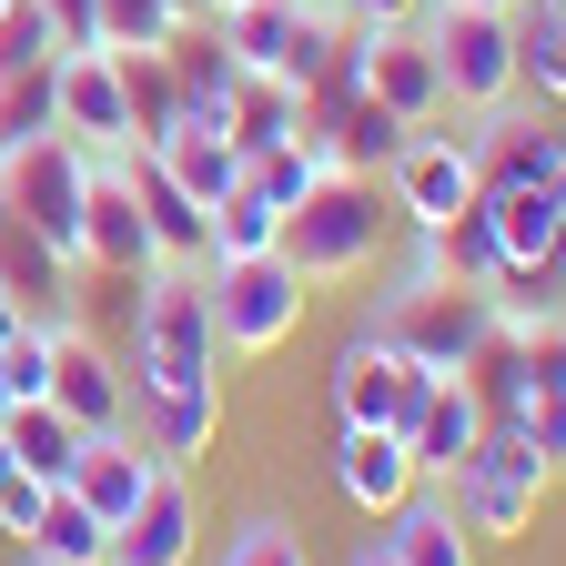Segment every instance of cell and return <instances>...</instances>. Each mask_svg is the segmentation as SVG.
I'll return each instance as SVG.
<instances>
[{
	"mask_svg": "<svg viewBox=\"0 0 566 566\" xmlns=\"http://www.w3.org/2000/svg\"><path fill=\"white\" fill-rule=\"evenodd\" d=\"M212 304H202V263H163L142 273V314H132V405L142 395H182V385H212Z\"/></svg>",
	"mask_w": 566,
	"mask_h": 566,
	"instance_id": "obj_1",
	"label": "cell"
},
{
	"mask_svg": "<svg viewBox=\"0 0 566 566\" xmlns=\"http://www.w3.org/2000/svg\"><path fill=\"white\" fill-rule=\"evenodd\" d=\"M385 233H395L385 192L365 172H324L294 212H283V263H294L304 283H354V273H375Z\"/></svg>",
	"mask_w": 566,
	"mask_h": 566,
	"instance_id": "obj_2",
	"label": "cell"
},
{
	"mask_svg": "<svg viewBox=\"0 0 566 566\" xmlns=\"http://www.w3.org/2000/svg\"><path fill=\"white\" fill-rule=\"evenodd\" d=\"M202 304H212V344L223 354H273L304 334L314 283L283 253H243V263H202Z\"/></svg>",
	"mask_w": 566,
	"mask_h": 566,
	"instance_id": "obj_3",
	"label": "cell"
},
{
	"mask_svg": "<svg viewBox=\"0 0 566 566\" xmlns=\"http://www.w3.org/2000/svg\"><path fill=\"white\" fill-rule=\"evenodd\" d=\"M375 324H385V334L415 354L424 375H465V365H475V344H485L495 324H506V314H495V294H485V283L405 273L395 294H385V314H375Z\"/></svg>",
	"mask_w": 566,
	"mask_h": 566,
	"instance_id": "obj_4",
	"label": "cell"
},
{
	"mask_svg": "<svg viewBox=\"0 0 566 566\" xmlns=\"http://www.w3.org/2000/svg\"><path fill=\"white\" fill-rule=\"evenodd\" d=\"M415 31H424V51H436V71H446V102L506 112L526 92V71H516V11H455V0H424Z\"/></svg>",
	"mask_w": 566,
	"mask_h": 566,
	"instance_id": "obj_5",
	"label": "cell"
},
{
	"mask_svg": "<svg viewBox=\"0 0 566 566\" xmlns=\"http://www.w3.org/2000/svg\"><path fill=\"white\" fill-rule=\"evenodd\" d=\"M546 475H556V465L516 436V424H485L475 455L446 475V506L465 516V536H526L536 506H546Z\"/></svg>",
	"mask_w": 566,
	"mask_h": 566,
	"instance_id": "obj_6",
	"label": "cell"
},
{
	"mask_svg": "<svg viewBox=\"0 0 566 566\" xmlns=\"http://www.w3.org/2000/svg\"><path fill=\"white\" fill-rule=\"evenodd\" d=\"M82 202H92V153L71 132L51 142H21V153H0V212H21V223L82 263Z\"/></svg>",
	"mask_w": 566,
	"mask_h": 566,
	"instance_id": "obj_7",
	"label": "cell"
},
{
	"mask_svg": "<svg viewBox=\"0 0 566 566\" xmlns=\"http://www.w3.org/2000/svg\"><path fill=\"white\" fill-rule=\"evenodd\" d=\"M324 385H334V424H385V436H395V424L415 415V395H424V365L385 324H354Z\"/></svg>",
	"mask_w": 566,
	"mask_h": 566,
	"instance_id": "obj_8",
	"label": "cell"
},
{
	"mask_svg": "<svg viewBox=\"0 0 566 566\" xmlns=\"http://www.w3.org/2000/svg\"><path fill=\"white\" fill-rule=\"evenodd\" d=\"M344 51H354V71H365V92L395 112V122H436L446 112V71H436V51H424V31L405 21V31H344Z\"/></svg>",
	"mask_w": 566,
	"mask_h": 566,
	"instance_id": "obj_9",
	"label": "cell"
},
{
	"mask_svg": "<svg viewBox=\"0 0 566 566\" xmlns=\"http://www.w3.org/2000/svg\"><path fill=\"white\" fill-rule=\"evenodd\" d=\"M465 202H475V142L415 132L405 153H395V212H405L415 233H436V223H455Z\"/></svg>",
	"mask_w": 566,
	"mask_h": 566,
	"instance_id": "obj_10",
	"label": "cell"
},
{
	"mask_svg": "<svg viewBox=\"0 0 566 566\" xmlns=\"http://www.w3.org/2000/svg\"><path fill=\"white\" fill-rule=\"evenodd\" d=\"M395 436H405V455H415L424 485H446V475L475 455V436H485V405H475L465 375H424V395H415V415L395 424Z\"/></svg>",
	"mask_w": 566,
	"mask_h": 566,
	"instance_id": "obj_11",
	"label": "cell"
},
{
	"mask_svg": "<svg viewBox=\"0 0 566 566\" xmlns=\"http://www.w3.org/2000/svg\"><path fill=\"white\" fill-rule=\"evenodd\" d=\"M82 263H102V273H163L153 263V233H142V202H132V172H122V153H92V202H82Z\"/></svg>",
	"mask_w": 566,
	"mask_h": 566,
	"instance_id": "obj_12",
	"label": "cell"
},
{
	"mask_svg": "<svg viewBox=\"0 0 566 566\" xmlns=\"http://www.w3.org/2000/svg\"><path fill=\"white\" fill-rule=\"evenodd\" d=\"M163 172L212 212L233 182H243V142H233V102H182V122L163 132Z\"/></svg>",
	"mask_w": 566,
	"mask_h": 566,
	"instance_id": "obj_13",
	"label": "cell"
},
{
	"mask_svg": "<svg viewBox=\"0 0 566 566\" xmlns=\"http://www.w3.org/2000/svg\"><path fill=\"white\" fill-rule=\"evenodd\" d=\"M61 132L82 142V153H132L122 51H61Z\"/></svg>",
	"mask_w": 566,
	"mask_h": 566,
	"instance_id": "obj_14",
	"label": "cell"
},
{
	"mask_svg": "<svg viewBox=\"0 0 566 566\" xmlns=\"http://www.w3.org/2000/svg\"><path fill=\"white\" fill-rule=\"evenodd\" d=\"M415 485H424V475H415L405 436H385V424H344V436H334V495H344L354 516H375V526H385Z\"/></svg>",
	"mask_w": 566,
	"mask_h": 566,
	"instance_id": "obj_15",
	"label": "cell"
},
{
	"mask_svg": "<svg viewBox=\"0 0 566 566\" xmlns=\"http://www.w3.org/2000/svg\"><path fill=\"white\" fill-rule=\"evenodd\" d=\"M51 405L82 424V436H112V424H132V385H122V365L71 324V334H51Z\"/></svg>",
	"mask_w": 566,
	"mask_h": 566,
	"instance_id": "obj_16",
	"label": "cell"
},
{
	"mask_svg": "<svg viewBox=\"0 0 566 566\" xmlns=\"http://www.w3.org/2000/svg\"><path fill=\"white\" fill-rule=\"evenodd\" d=\"M132 202H142V233H153V263H212V212L163 172V153H122Z\"/></svg>",
	"mask_w": 566,
	"mask_h": 566,
	"instance_id": "obj_17",
	"label": "cell"
},
{
	"mask_svg": "<svg viewBox=\"0 0 566 566\" xmlns=\"http://www.w3.org/2000/svg\"><path fill=\"white\" fill-rule=\"evenodd\" d=\"M0 294H11L41 334H71V253H51L21 212H0Z\"/></svg>",
	"mask_w": 566,
	"mask_h": 566,
	"instance_id": "obj_18",
	"label": "cell"
},
{
	"mask_svg": "<svg viewBox=\"0 0 566 566\" xmlns=\"http://www.w3.org/2000/svg\"><path fill=\"white\" fill-rule=\"evenodd\" d=\"M153 475H163V455L132 436V424H112V436H82V465H71V495L102 516V526H122L142 495H153Z\"/></svg>",
	"mask_w": 566,
	"mask_h": 566,
	"instance_id": "obj_19",
	"label": "cell"
},
{
	"mask_svg": "<svg viewBox=\"0 0 566 566\" xmlns=\"http://www.w3.org/2000/svg\"><path fill=\"white\" fill-rule=\"evenodd\" d=\"M192 495H182V465L153 475V495L112 526V566H192Z\"/></svg>",
	"mask_w": 566,
	"mask_h": 566,
	"instance_id": "obj_20",
	"label": "cell"
},
{
	"mask_svg": "<svg viewBox=\"0 0 566 566\" xmlns=\"http://www.w3.org/2000/svg\"><path fill=\"white\" fill-rule=\"evenodd\" d=\"M385 556L395 566H475V536H465V516L446 506V495H405V506L385 516Z\"/></svg>",
	"mask_w": 566,
	"mask_h": 566,
	"instance_id": "obj_21",
	"label": "cell"
},
{
	"mask_svg": "<svg viewBox=\"0 0 566 566\" xmlns=\"http://www.w3.org/2000/svg\"><path fill=\"white\" fill-rule=\"evenodd\" d=\"M132 415H142V446H153L163 465H192V455H212V436H223V395H212V385L142 395Z\"/></svg>",
	"mask_w": 566,
	"mask_h": 566,
	"instance_id": "obj_22",
	"label": "cell"
},
{
	"mask_svg": "<svg viewBox=\"0 0 566 566\" xmlns=\"http://www.w3.org/2000/svg\"><path fill=\"white\" fill-rule=\"evenodd\" d=\"M0 436H11V465L41 475V485H71V465H82V424H71L51 395H21L11 415H0Z\"/></svg>",
	"mask_w": 566,
	"mask_h": 566,
	"instance_id": "obj_23",
	"label": "cell"
},
{
	"mask_svg": "<svg viewBox=\"0 0 566 566\" xmlns=\"http://www.w3.org/2000/svg\"><path fill=\"white\" fill-rule=\"evenodd\" d=\"M21 546H31V556H51V566H112V526H102L71 485H51V495H41V526H31Z\"/></svg>",
	"mask_w": 566,
	"mask_h": 566,
	"instance_id": "obj_24",
	"label": "cell"
},
{
	"mask_svg": "<svg viewBox=\"0 0 566 566\" xmlns=\"http://www.w3.org/2000/svg\"><path fill=\"white\" fill-rule=\"evenodd\" d=\"M122 102H132V153H163V132L182 122V82L163 51H122Z\"/></svg>",
	"mask_w": 566,
	"mask_h": 566,
	"instance_id": "obj_25",
	"label": "cell"
},
{
	"mask_svg": "<svg viewBox=\"0 0 566 566\" xmlns=\"http://www.w3.org/2000/svg\"><path fill=\"white\" fill-rule=\"evenodd\" d=\"M51 132H61V61L0 71V153H21V142H51Z\"/></svg>",
	"mask_w": 566,
	"mask_h": 566,
	"instance_id": "obj_26",
	"label": "cell"
},
{
	"mask_svg": "<svg viewBox=\"0 0 566 566\" xmlns=\"http://www.w3.org/2000/svg\"><path fill=\"white\" fill-rule=\"evenodd\" d=\"M516 71L536 102H566V0H516Z\"/></svg>",
	"mask_w": 566,
	"mask_h": 566,
	"instance_id": "obj_27",
	"label": "cell"
},
{
	"mask_svg": "<svg viewBox=\"0 0 566 566\" xmlns=\"http://www.w3.org/2000/svg\"><path fill=\"white\" fill-rule=\"evenodd\" d=\"M163 61H172L182 102H233V82H243V61L223 51V31H212V21H182V31L163 41Z\"/></svg>",
	"mask_w": 566,
	"mask_h": 566,
	"instance_id": "obj_28",
	"label": "cell"
},
{
	"mask_svg": "<svg viewBox=\"0 0 566 566\" xmlns=\"http://www.w3.org/2000/svg\"><path fill=\"white\" fill-rule=\"evenodd\" d=\"M243 253H283V212L253 182H233L223 202H212V263H243Z\"/></svg>",
	"mask_w": 566,
	"mask_h": 566,
	"instance_id": "obj_29",
	"label": "cell"
},
{
	"mask_svg": "<svg viewBox=\"0 0 566 566\" xmlns=\"http://www.w3.org/2000/svg\"><path fill=\"white\" fill-rule=\"evenodd\" d=\"M324 172H334V163L314 153L304 132H294V142H263V153H243V182H253V192H263L273 212H294V202H304V192H314Z\"/></svg>",
	"mask_w": 566,
	"mask_h": 566,
	"instance_id": "obj_30",
	"label": "cell"
},
{
	"mask_svg": "<svg viewBox=\"0 0 566 566\" xmlns=\"http://www.w3.org/2000/svg\"><path fill=\"white\" fill-rule=\"evenodd\" d=\"M182 31L172 0H102V51H163Z\"/></svg>",
	"mask_w": 566,
	"mask_h": 566,
	"instance_id": "obj_31",
	"label": "cell"
},
{
	"mask_svg": "<svg viewBox=\"0 0 566 566\" xmlns=\"http://www.w3.org/2000/svg\"><path fill=\"white\" fill-rule=\"evenodd\" d=\"M31 61H61V41H51L41 0H11V11H0V71H31Z\"/></svg>",
	"mask_w": 566,
	"mask_h": 566,
	"instance_id": "obj_32",
	"label": "cell"
},
{
	"mask_svg": "<svg viewBox=\"0 0 566 566\" xmlns=\"http://www.w3.org/2000/svg\"><path fill=\"white\" fill-rule=\"evenodd\" d=\"M223 566H314V556H304V536H294V526L253 516V526H243V536L223 546Z\"/></svg>",
	"mask_w": 566,
	"mask_h": 566,
	"instance_id": "obj_33",
	"label": "cell"
},
{
	"mask_svg": "<svg viewBox=\"0 0 566 566\" xmlns=\"http://www.w3.org/2000/svg\"><path fill=\"white\" fill-rule=\"evenodd\" d=\"M0 375H11V405H21V395H51V334L21 324L11 344H0Z\"/></svg>",
	"mask_w": 566,
	"mask_h": 566,
	"instance_id": "obj_34",
	"label": "cell"
},
{
	"mask_svg": "<svg viewBox=\"0 0 566 566\" xmlns=\"http://www.w3.org/2000/svg\"><path fill=\"white\" fill-rule=\"evenodd\" d=\"M61 51H102V0H41Z\"/></svg>",
	"mask_w": 566,
	"mask_h": 566,
	"instance_id": "obj_35",
	"label": "cell"
},
{
	"mask_svg": "<svg viewBox=\"0 0 566 566\" xmlns=\"http://www.w3.org/2000/svg\"><path fill=\"white\" fill-rule=\"evenodd\" d=\"M41 495H51V485H41V475H21V465L0 475V536H31V526H41Z\"/></svg>",
	"mask_w": 566,
	"mask_h": 566,
	"instance_id": "obj_36",
	"label": "cell"
},
{
	"mask_svg": "<svg viewBox=\"0 0 566 566\" xmlns=\"http://www.w3.org/2000/svg\"><path fill=\"white\" fill-rule=\"evenodd\" d=\"M334 11H344L354 31H405V21L424 11V0H334Z\"/></svg>",
	"mask_w": 566,
	"mask_h": 566,
	"instance_id": "obj_37",
	"label": "cell"
},
{
	"mask_svg": "<svg viewBox=\"0 0 566 566\" xmlns=\"http://www.w3.org/2000/svg\"><path fill=\"white\" fill-rule=\"evenodd\" d=\"M21 324H31V314H21V304H11V294H0V344H11V334H21Z\"/></svg>",
	"mask_w": 566,
	"mask_h": 566,
	"instance_id": "obj_38",
	"label": "cell"
},
{
	"mask_svg": "<svg viewBox=\"0 0 566 566\" xmlns=\"http://www.w3.org/2000/svg\"><path fill=\"white\" fill-rule=\"evenodd\" d=\"M354 566H395V556H385V536H375V546H354Z\"/></svg>",
	"mask_w": 566,
	"mask_h": 566,
	"instance_id": "obj_39",
	"label": "cell"
},
{
	"mask_svg": "<svg viewBox=\"0 0 566 566\" xmlns=\"http://www.w3.org/2000/svg\"><path fill=\"white\" fill-rule=\"evenodd\" d=\"M455 11H516V0H455Z\"/></svg>",
	"mask_w": 566,
	"mask_h": 566,
	"instance_id": "obj_40",
	"label": "cell"
},
{
	"mask_svg": "<svg viewBox=\"0 0 566 566\" xmlns=\"http://www.w3.org/2000/svg\"><path fill=\"white\" fill-rule=\"evenodd\" d=\"M212 11H243V0H202V21H212Z\"/></svg>",
	"mask_w": 566,
	"mask_h": 566,
	"instance_id": "obj_41",
	"label": "cell"
},
{
	"mask_svg": "<svg viewBox=\"0 0 566 566\" xmlns=\"http://www.w3.org/2000/svg\"><path fill=\"white\" fill-rule=\"evenodd\" d=\"M0 415H11V375H0Z\"/></svg>",
	"mask_w": 566,
	"mask_h": 566,
	"instance_id": "obj_42",
	"label": "cell"
},
{
	"mask_svg": "<svg viewBox=\"0 0 566 566\" xmlns=\"http://www.w3.org/2000/svg\"><path fill=\"white\" fill-rule=\"evenodd\" d=\"M0 475H11V436H0Z\"/></svg>",
	"mask_w": 566,
	"mask_h": 566,
	"instance_id": "obj_43",
	"label": "cell"
},
{
	"mask_svg": "<svg viewBox=\"0 0 566 566\" xmlns=\"http://www.w3.org/2000/svg\"><path fill=\"white\" fill-rule=\"evenodd\" d=\"M21 566H51V556H31V546H21Z\"/></svg>",
	"mask_w": 566,
	"mask_h": 566,
	"instance_id": "obj_44",
	"label": "cell"
},
{
	"mask_svg": "<svg viewBox=\"0 0 566 566\" xmlns=\"http://www.w3.org/2000/svg\"><path fill=\"white\" fill-rule=\"evenodd\" d=\"M0 11H11V0H0Z\"/></svg>",
	"mask_w": 566,
	"mask_h": 566,
	"instance_id": "obj_45",
	"label": "cell"
},
{
	"mask_svg": "<svg viewBox=\"0 0 566 566\" xmlns=\"http://www.w3.org/2000/svg\"><path fill=\"white\" fill-rule=\"evenodd\" d=\"M324 11H334V0H324Z\"/></svg>",
	"mask_w": 566,
	"mask_h": 566,
	"instance_id": "obj_46",
	"label": "cell"
}]
</instances>
